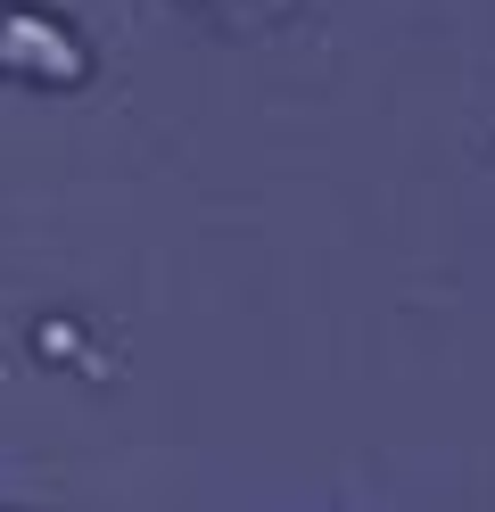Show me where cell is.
Masks as SVG:
<instances>
[{
	"mask_svg": "<svg viewBox=\"0 0 495 512\" xmlns=\"http://www.w3.org/2000/svg\"><path fill=\"white\" fill-rule=\"evenodd\" d=\"M0 75L9 83H33V91H75L91 75V50L75 42L66 17H42V9H0Z\"/></svg>",
	"mask_w": 495,
	"mask_h": 512,
	"instance_id": "6da1fadb",
	"label": "cell"
},
{
	"mask_svg": "<svg viewBox=\"0 0 495 512\" xmlns=\"http://www.w3.org/2000/svg\"><path fill=\"white\" fill-rule=\"evenodd\" d=\"M215 34H273V25L297 9V0H190Z\"/></svg>",
	"mask_w": 495,
	"mask_h": 512,
	"instance_id": "7a4b0ae2",
	"label": "cell"
}]
</instances>
